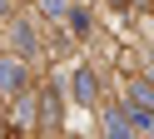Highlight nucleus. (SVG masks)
Segmentation results:
<instances>
[{
	"label": "nucleus",
	"instance_id": "obj_1",
	"mask_svg": "<svg viewBox=\"0 0 154 139\" xmlns=\"http://www.w3.org/2000/svg\"><path fill=\"white\" fill-rule=\"evenodd\" d=\"M70 89H75V99H80V104H90V99H94V75H90V70H75Z\"/></svg>",
	"mask_w": 154,
	"mask_h": 139
},
{
	"label": "nucleus",
	"instance_id": "obj_3",
	"mask_svg": "<svg viewBox=\"0 0 154 139\" xmlns=\"http://www.w3.org/2000/svg\"><path fill=\"white\" fill-rule=\"evenodd\" d=\"M109 139H129V129H124L119 114H109Z\"/></svg>",
	"mask_w": 154,
	"mask_h": 139
},
{
	"label": "nucleus",
	"instance_id": "obj_2",
	"mask_svg": "<svg viewBox=\"0 0 154 139\" xmlns=\"http://www.w3.org/2000/svg\"><path fill=\"white\" fill-rule=\"evenodd\" d=\"M20 85H25V70L15 65V60H10V65H0V89H20Z\"/></svg>",
	"mask_w": 154,
	"mask_h": 139
}]
</instances>
